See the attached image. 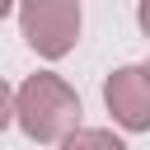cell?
Listing matches in <instances>:
<instances>
[{
  "instance_id": "1",
  "label": "cell",
  "mask_w": 150,
  "mask_h": 150,
  "mask_svg": "<svg viewBox=\"0 0 150 150\" xmlns=\"http://www.w3.org/2000/svg\"><path fill=\"white\" fill-rule=\"evenodd\" d=\"M14 122H19V131L28 141L56 145L70 127H80V94L61 75L38 70L14 89Z\"/></svg>"
},
{
  "instance_id": "2",
  "label": "cell",
  "mask_w": 150,
  "mask_h": 150,
  "mask_svg": "<svg viewBox=\"0 0 150 150\" xmlns=\"http://www.w3.org/2000/svg\"><path fill=\"white\" fill-rule=\"evenodd\" d=\"M19 28L38 56L61 61L80 42V0H19Z\"/></svg>"
},
{
  "instance_id": "3",
  "label": "cell",
  "mask_w": 150,
  "mask_h": 150,
  "mask_svg": "<svg viewBox=\"0 0 150 150\" xmlns=\"http://www.w3.org/2000/svg\"><path fill=\"white\" fill-rule=\"evenodd\" d=\"M103 103L122 131H150V80L145 66H117L103 84Z\"/></svg>"
},
{
  "instance_id": "4",
  "label": "cell",
  "mask_w": 150,
  "mask_h": 150,
  "mask_svg": "<svg viewBox=\"0 0 150 150\" xmlns=\"http://www.w3.org/2000/svg\"><path fill=\"white\" fill-rule=\"evenodd\" d=\"M56 150H127V145L112 131H103V127H70L56 141Z\"/></svg>"
},
{
  "instance_id": "5",
  "label": "cell",
  "mask_w": 150,
  "mask_h": 150,
  "mask_svg": "<svg viewBox=\"0 0 150 150\" xmlns=\"http://www.w3.org/2000/svg\"><path fill=\"white\" fill-rule=\"evenodd\" d=\"M14 122V94H9V84L0 80V131Z\"/></svg>"
},
{
  "instance_id": "6",
  "label": "cell",
  "mask_w": 150,
  "mask_h": 150,
  "mask_svg": "<svg viewBox=\"0 0 150 150\" xmlns=\"http://www.w3.org/2000/svg\"><path fill=\"white\" fill-rule=\"evenodd\" d=\"M136 19H141V33L150 38V0H141V9H136Z\"/></svg>"
},
{
  "instance_id": "7",
  "label": "cell",
  "mask_w": 150,
  "mask_h": 150,
  "mask_svg": "<svg viewBox=\"0 0 150 150\" xmlns=\"http://www.w3.org/2000/svg\"><path fill=\"white\" fill-rule=\"evenodd\" d=\"M9 9H14V0H0V19H5V14H9Z\"/></svg>"
},
{
  "instance_id": "8",
  "label": "cell",
  "mask_w": 150,
  "mask_h": 150,
  "mask_svg": "<svg viewBox=\"0 0 150 150\" xmlns=\"http://www.w3.org/2000/svg\"><path fill=\"white\" fill-rule=\"evenodd\" d=\"M145 80H150V61H145Z\"/></svg>"
}]
</instances>
